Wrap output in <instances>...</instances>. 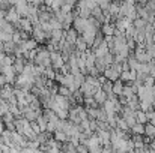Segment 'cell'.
I'll return each mask as SVG.
<instances>
[{
    "label": "cell",
    "mask_w": 155,
    "mask_h": 153,
    "mask_svg": "<svg viewBox=\"0 0 155 153\" xmlns=\"http://www.w3.org/2000/svg\"><path fill=\"white\" fill-rule=\"evenodd\" d=\"M57 93H59V95H62V96H71V93H72V92H71L66 86H62V84H60V86L57 87Z\"/></svg>",
    "instance_id": "9c48e42d"
},
{
    "label": "cell",
    "mask_w": 155,
    "mask_h": 153,
    "mask_svg": "<svg viewBox=\"0 0 155 153\" xmlns=\"http://www.w3.org/2000/svg\"><path fill=\"white\" fill-rule=\"evenodd\" d=\"M146 23H148V21H146L145 18H140V17H137L136 20H133V26H134L136 29H143Z\"/></svg>",
    "instance_id": "ba28073f"
},
{
    "label": "cell",
    "mask_w": 155,
    "mask_h": 153,
    "mask_svg": "<svg viewBox=\"0 0 155 153\" xmlns=\"http://www.w3.org/2000/svg\"><path fill=\"white\" fill-rule=\"evenodd\" d=\"M114 23H103L101 24V33H103L104 36H107V35H114Z\"/></svg>",
    "instance_id": "7a4b0ae2"
},
{
    "label": "cell",
    "mask_w": 155,
    "mask_h": 153,
    "mask_svg": "<svg viewBox=\"0 0 155 153\" xmlns=\"http://www.w3.org/2000/svg\"><path fill=\"white\" fill-rule=\"evenodd\" d=\"M20 18H21V17H20V14L17 12L15 6H11V8L5 12V20H8L9 23H12L14 26H15V24L20 21Z\"/></svg>",
    "instance_id": "6da1fadb"
},
{
    "label": "cell",
    "mask_w": 155,
    "mask_h": 153,
    "mask_svg": "<svg viewBox=\"0 0 155 153\" xmlns=\"http://www.w3.org/2000/svg\"><path fill=\"white\" fill-rule=\"evenodd\" d=\"M122 89H124V81L122 80H116V81H113V93H116L117 96L119 95H122Z\"/></svg>",
    "instance_id": "8992f818"
},
{
    "label": "cell",
    "mask_w": 155,
    "mask_h": 153,
    "mask_svg": "<svg viewBox=\"0 0 155 153\" xmlns=\"http://www.w3.org/2000/svg\"><path fill=\"white\" fill-rule=\"evenodd\" d=\"M143 135H146V137H149L151 140L155 138V126L152 123H149V122H146L145 123V134Z\"/></svg>",
    "instance_id": "3957f363"
},
{
    "label": "cell",
    "mask_w": 155,
    "mask_h": 153,
    "mask_svg": "<svg viewBox=\"0 0 155 153\" xmlns=\"http://www.w3.org/2000/svg\"><path fill=\"white\" fill-rule=\"evenodd\" d=\"M130 131H131V134H140V135H143V134H145V125L136 122V123L130 128Z\"/></svg>",
    "instance_id": "277c9868"
},
{
    "label": "cell",
    "mask_w": 155,
    "mask_h": 153,
    "mask_svg": "<svg viewBox=\"0 0 155 153\" xmlns=\"http://www.w3.org/2000/svg\"><path fill=\"white\" fill-rule=\"evenodd\" d=\"M94 99H95V101H97L98 104H100V105H101V104H103V102L107 99V93L104 92L103 89H98V90H97V92L94 93Z\"/></svg>",
    "instance_id": "5b68a950"
},
{
    "label": "cell",
    "mask_w": 155,
    "mask_h": 153,
    "mask_svg": "<svg viewBox=\"0 0 155 153\" xmlns=\"http://www.w3.org/2000/svg\"><path fill=\"white\" fill-rule=\"evenodd\" d=\"M136 122H139V123H146L148 122V117H146V113L145 111H142V110H136Z\"/></svg>",
    "instance_id": "52a82bcc"
},
{
    "label": "cell",
    "mask_w": 155,
    "mask_h": 153,
    "mask_svg": "<svg viewBox=\"0 0 155 153\" xmlns=\"http://www.w3.org/2000/svg\"><path fill=\"white\" fill-rule=\"evenodd\" d=\"M154 83H155V77H152V75H146V78H145V81H143V86L148 87V89H151V87L154 86Z\"/></svg>",
    "instance_id": "30bf717a"
},
{
    "label": "cell",
    "mask_w": 155,
    "mask_h": 153,
    "mask_svg": "<svg viewBox=\"0 0 155 153\" xmlns=\"http://www.w3.org/2000/svg\"><path fill=\"white\" fill-rule=\"evenodd\" d=\"M124 119H125V122L128 123V126L131 128L134 123H136V116H133V114H128V116H122Z\"/></svg>",
    "instance_id": "8fae6325"
}]
</instances>
